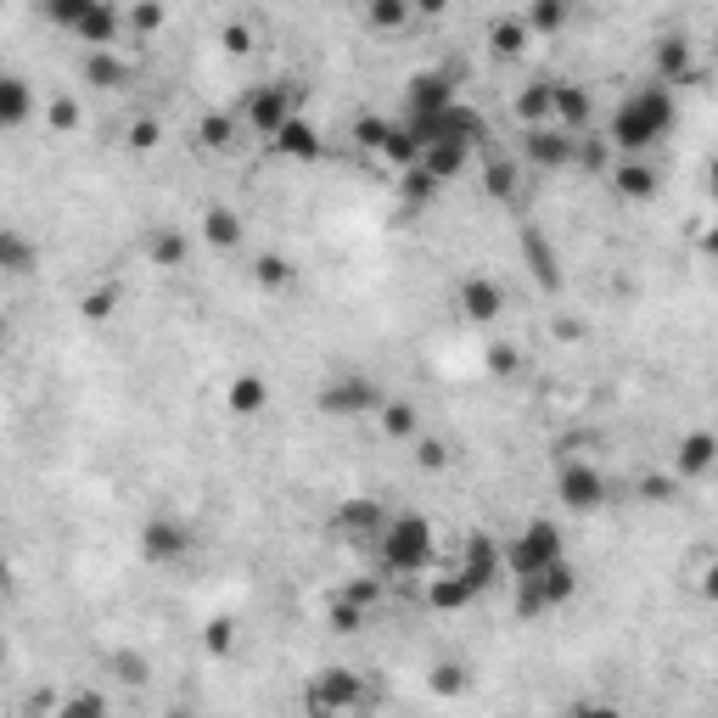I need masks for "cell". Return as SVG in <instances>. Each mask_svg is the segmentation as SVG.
<instances>
[{
  "instance_id": "obj_1",
  "label": "cell",
  "mask_w": 718,
  "mask_h": 718,
  "mask_svg": "<svg viewBox=\"0 0 718 718\" xmlns=\"http://www.w3.org/2000/svg\"><path fill=\"white\" fill-rule=\"evenodd\" d=\"M668 130H674V90L657 79V84L635 90V96H628V102L612 113V130H606V141H612L623 157H635V152L657 146Z\"/></svg>"
},
{
  "instance_id": "obj_2",
  "label": "cell",
  "mask_w": 718,
  "mask_h": 718,
  "mask_svg": "<svg viewBox=\"0 0 718 718\" xmlns=\"http://www.w3.org/2000/svg\"><path fill=\"white\" fill-rule=\"evenodd\" d=\"M382 562H388V573H404V578H416V573H427L432 567V522L427 516H388L382 522Z\"/></svg>"
},
{
  "instance_id": "obj_3",
  "label": "cell",
  "mask_w": 718,
  "mask_h": 718,
  "mask_svg": "<svg viewBox=\"0 0 718 718\" xmlns=\"http://www.w3.org/2000/svg\"><path fill=\"white\" fill-rule=\"evenodd\" d=\"M500 556H505V567H511L516 578H533V573H545L556 556H567V538H562L556 522H527V527L511 538V551H500Z\"/></svg>"
},
{
  "instance_id": "obj_4",
  "label": "cell",
  "mask_w": 718,
  "mask_h": 718,
  "mask_svg": "<svg viewBox=\"0 0 718 718\" xmlns=\"http://www.w3.org/2000/svg\"><path fill=\"white\" fill-rule=\"evenodd\" d=\"M315 404H320L326 416H337V421H342V416H366V410H377V404H382V388H377L371 377H359V371H342L337 382H326V388H320V399H315Z\"/></svg>"
},
{
  "instance_id": "obj_5",
  "label": "cell",
  "mask_w": 718,
  "mask_h": 718,
  "mask_svg": "<svg viewBox=\"0 0 718 718\" xmlns=\"http://www.w3.org/2000/svg\"><path fill=\"white\" fill-rule=\"evenodd\" d=\"M293 102H298L293 84H258L253 96H247V130L269 141V135H276V130L293 119Z\"/></svg>"
},
{
  "instance_id": "obj_6",
  "label": "cell",
  "mask_w": 718,
  "mask_h": 718,
  "mask_svg": "<svg viewBox=\"0 0 718 718\" xmlns=\"http://www.w3.org/2000/svg\"><path fill=\"white\" fill-rule=\"evenodd\" d=\"M522 157L533 168H567V163H578V135H567L556 124H533L522 135Z\"/></svg>"
},
{
  "instance_id": "obj_7",
  "label": "cell",
  "mask_w": 718,
  "mask_h": 718,
  "mask_svg": "<svg viewBox=\"0 0 718 718\" xmlns=\"http://www.w3.org/2000/svg\"><path fill=\"white\" fill-rule=\"evenodd\" d=\"M304 701H309L315 712H348V707L366 701V685H359V674H348V668H331V674H320V679L304 690Z\"/></svg>"
},
{
  "instance_id": "obj_8",
  "label": "cell",
  "mask_w": 718,
  "mask_h": 718,
  "mask_svg": "<svg viewBox=\"0 0 718 718\" xmlns=\"http://www.w3.org/2000/svg\"><path fill=\"white\" fill-rule=\"evenodd\" d=\"M556 494H562L567 511H601L606 505V478L595 466H584V461H567L562 478H556Z\"/></svg>"
},
{
  "instance_id": "obj_9",
  "label": "cell",
  "mask_w": 718,
  "mask_h": 718,
  "mask_svg": "<svg viewBox=\"0 0 718 718\" xmlns=\"http://www.w3.org/2000/svg\"><path fill=\"white\" fill-rule=\"evenodd\" d=\"M192 551V527L186 522H174V516H152L141 527V556L146 562H180Z\"/></svg>"
},
{
  "instance_id": "obj_10",
  "label": "cell",
  "mask_w": 718,
  "mask_h": 718,
  "mask_svg": "<svg viewBox=\"0 0 718 718\" xmlns=\"http://www.w3.org/2000/svg\"><path fill=\"white\" fill-rule=\"evenodd\" d=\"M269 141H276V152H281V157H293V163H320V157H326L320 130H315L309 119H298V113H293L276 135H269Z\"/></svg>"
},
{
  "instance_id": "obj_11",
  "label": "cell",
  "mask_w": 718,
  "mask_h": 718,
  "mask_svg": "<svg viewBox=\"0 0 718 718\" xmlns=\"http://www.w3.org/2000/svg\"><path fill=\"white\" fill-rule=\"evenodd\" d=\"M500 309H505V287H500L494 276H466V281H461V315H466L472 326H489Z\"/></svg>"
},
{
  "instance_id": "obj_12",
  "label": "cell",
  "mask_w": 718,
  "mask_h": 718,
  "mask_svg": "<svg viewBox=\"0 0 718 718\" xmlns=\"http://www.w3.org/2000/svg\"><path fill=\"white\" fill-rule=\"evenodd\" d=\"M466 157H472V141H461V135H438V141L421 146V168L438 180V186H443V180H455L466 168Z\"/></svg>"
},
{
  "instance_id": "obj_13",
  "label": "cell",
  "mask_w": 718,
  "mask_h": 718,
  "mask_svg": "<svg viewBox=\"0 0 718 718\" xmlns=\"http://www.w3.org/2000/svg\"><path fill=\"white\" fill-rule=\"evenodd\" d=\"M449 102H455V84H449V73H416L404 84V113H443Z\"/></svg>"
},
{
  "instance_id": "obj_14",
  "label": "cell",
  "mask_w": 718,
  "mask_h": 718,
  "mask_svg": "<svg viewBox=\"0 0 718 718\" xmlns=\"http://www.w3.org/2000/svg\"><path fill=\"white\" fill-rule=\"evenodd\" d=\"M500 567H505L500 545H494L489 533H472V538H466V556H461V573L472 578V589H478V595H483V589L500 578Z\"/></svg>"
},
{
  "instance_id": "obj_15",
  "label": "cell",
  "mask_w": 718,
  "mask_h": 718,
  "mask_svg": "<svg viewBox=\"0 0 718 718\" xmlns=\"http://www.w3.org/2000/svg\"><path fill=\"white\" fill-rule=\"evenodd\" d=\"M589 113H595L589 90H578V84H556V96H551V119H556V130L578 135V130H589Z\"/></svg>"
},
{
  "instance_id": "obj_16",
  "label": "cell",
  "mask_w": 718,
  "mask_h": 718,
  "mask_svg": "<svg viewBox=\"0 0 718 718\" xmlns=\"http://www.w3.org/2000/svg\"><path fill=\"white\" fill-rule=\"evenodd\" d=\"M225 410H230V416H242V421L264 416V410H269V382H264V377H253V371H242V377L225 388Z\"/></svg>"
},
{
  "instance_id": "obj_17",
  "label": "cell",
  "mask_w": 718,
  "mask_h": 718,
  "mask_svg": "<svg viewBox=\"0 0 718 718\" xmlns=\"http://www.w3.org/2000/svg\"><path fill=\"white\" fill-rule=\"evenodd\" d=\"M478 601V589H472V578L455 567V573H438L432 584H427V606L432 612H461V606H472Z\"/></svg>"
},
{
  "instance_id": "obj_18",
  "label": "cell",
  "mask_w": 718,
  "mask_h": 718,
  "mask_svg": "<svg viewBox=\"0 0 718 718\" xmlns=\"http://www.w3.org/2000/svg\"><path fill=\"white\" fill-rule=\"evenodd\" d=\"M34 119V90L18 73H0V130H18Z\"/></svg>"
},
{
  "instance_id": "obj_19",
  "label": "cell",
  "mask_w": 718,
  "mask_h": 718,
  "mask_svg": "<svg viewBox=\"0 0 718 718\" xmlns=\"http://www.w3.org/2000/svg\"><path fill=\"white\" fill-rule=\"evenodd\" d=\"M119 29H124V23H119V12H113V0H96V7H90V12L73 23V34H79L90 51L113 45V40H119Z\"/></svg>"
},
{
  "instance_id": "obj_20",
  "label": "cell",
  "mask_w": 718,
  "mask_h": 718,
  "mask_svg": "<svg viewBox=\"0 0 718 718\" xmlns=\"http://www.w3.org/2000/svg\"><path fill=\"white\" fill-rule=\"evenodd\" d=\"M34 264H40V247L23 230L0 225V276H34Z\"/></svg>"
},
{
  "instance_id": "obj_21",
  "label": "cell",
  "mask_w": 718,
  "mask_h": 718,
  "mask_svg": "<svg viewBox=\"0 0 718 718\" xmlns=\"http://www.w3.org/2000/svg\"><path fill=\"white\" fill-rule=\"evenodd\" d=\"M712 461H718V438H712V432H690V438L679 443V455H674V472H679V478H707Z\"/></svg>"
},
{
  "instance_id": "obj_22",
  "label": "cell",
  "mask_w": 718,
  "mask_h": 718,
  "mask_svg": "<svg viewBox=\"0 0 718 718\" xmlns=\"http://www.w3.org/2000/svg\"><path fill=\"white\" fill-rule=\"evenodd\" d=\"M612 186H617V197L646 203V197H657V168L640 163V157H623V163L612 168Z\"/></svg>"
},
{
  "instance_id": "obj_23",
  "label": "cell",
  "mask_w": 718,
  "mask_h": 718,
  "mask_svg": "<svg viewBox=\"0 0 718 718\" xmlns=\"http://www.w3.org/2000/svg\"><path fill=\"white\" fill-rule=\"evenodd\" d=\"M382 522H388V511H382L377 500H348V505L337 511V527H342V533H353V538H377V533H382Z\"/></svg>"
},
{
  "instance_id": "obj_24",
  "label": "cell",
  "mask_w": 718,
  "mask_h": 718,
  "mask_svg": "<svg viewBox=\"0 0 718 718\" xmlns=\"http://www.w3.org/2000/svg\"><path fill=\"white\" fill-rule=\"evenodd\" d=\"M533 578H538V589H545V601H551V606H567V601L578 595V567H573L567 556H556L545 573H533Z\"/></svg>"
},
{
  "instance_id": "obj_25",
  "label": "cell",
  "mask_w": 718,
  "mask_h": 718,
  "mask_svg": "<svg viewBox=\"0 0 718 718\" xmlns=\"http://www.w3.org/2000/svg\"><path fill=\"white\" fill-rule=\"evenodd\" d=\"M79 73H84V84H90V90H119V84L130 79V68H124V62H119L107 45H102V51H90Z\"/></svg>"
},
{
  "instance_id": "obj_26",
  "label": "cell",
  "mask_w": 718,
  "mask_h": 718,
  "mask_svg": "<svg viewBox=\"0 0 718 718\" xmlns=\"http://www.w3.org/2000/svg\"><path fill=\"white\" fill-rule=\"evenodd\" d=\"M203 242L219 247V253L242 247V214H236V208H208V214H203Z\"/></svg>"
},
{
  "instance_id": "obj_27",
  "label": "cell",
  "mask_w": 718,
  "mask_h": 718,
  "mask_svg": "<svg viewBox=\"0 0 718 718\" xmlns=\"http://www.w3.org/2000/svg\"><path fill=\"white\" fill-rule=\"evenodd\" d=\"M522 258H527V269H533V276L545 281L551 293L562 287V269H556V253H551V242L538 236V230H527V236H522Z\"/></svg>"
},
{
  "instance_id": "obj_28",
  "label": "cell",
  "mask_w": 718,
  "mask_h": 718,
  "mask_svg": "<svg viewBox=\"0 0 718 718\" xmlns=\"http://www.w3.org/2000/svg\"><path fill=\"white\" fill-rule=\"evenodd\" d=\"M527 40H533V34H527L522 18H500V23H489V51L505 57V62H516V57L527 51Z\"/></svg>"
},
{
  "instance_id": "obj_29",
  "label": "cell",
  "mask_w": 718,
  "mask_h": 718,
  "mask_svg": "<svg viewBox=\"0 0 718 718\" xmlns=\"http://www.w3.org/2000/svg\"><path fill=\"white\" fill-rule=\"evenodd\" d=\"M657 73H663V84H668V90H679V84L696 73L690 45H685V40H663V45H657Z\"/></svg>"
},
{
  "instance_id": "obj_30",
  "label": "cell",
  "mask_w": 718,
  "mask_h": 718,
  "mask_svg": "<svg viewBox=\"0 0 718 718\" xmlns=\"http://www.w3.org/2000/svg\"><path fill=\"white\" fill-rule=\"evenodd\" d=\"M551 96H556V84L551 79H533L522 96H516V119L533 130V124H551Z\"/></svg>"
},
{
  "instance_id": "obj_31",
  "label": "cell",
  "mask_w": 718,
  "mask_h": 718,
  "mask_svg": "<svg viewBox=\"0 0 718 718\" xmlns=\"http://www.w3.org/2000/svg\"><path fill=\"white\" fill-rule=\"evenodd\" d=\"M146 258L157 264V269H180L192 258V242L180 236V230H152V242H146Z\"/></svg>"
},
{
  "instance_id": "obj_32",
  "label": "cell",
  "mask_w": 718,
  "mask_h": 718,
  "mask_svg": "<svg viewBox=\"0 0 718 718\" xmlns=\"http://www.w3.org/2000/svg\"><path fill=\"white\" fill-rule=\"evenodd\" d=\"M253 281H258L264 293H287V287L298 281V269H293V258H281V253H264V258L253 264Z\"/></svg>"
},
{
  "instance_id": "obj_33",
  "label": "cell",
  "mask_w": 718,
  "mask_h": 718,
  "mask_svg": "<svg viewBox=\"0 0 718 718\" xmlns=\"http://www.w3.org/2000/svg\"><path fill=\"white\" fill-rule=\"evenodd\" d=\"M382 163H393V168H410V163H421V141L404 130V124H388V135H382Z\"/></svg>"
},
{
  "instance_id": "obj_34",
  "label": "cell",
  "mask_w": 718,
  "mask_h": 718,
  "mask_svg": "<svg viewBox=\"0 0 718 718\" xmlns=\"http://www.w3.org/2000/svg\"><path fill=\"white\" fill-rule=\"evenodd\" d=\"M377 410H382V432H388V438L410 443V438L421 432V416H416V404H404V399H382Z\"/></svg>"
},
{
  "instance_id": "obj_35",
  "label": "cell",
  "mask_w": 718,
  "mask_h": 718,
  "mask_svg": "<svg viewBox=\"0 0 718 718\" xmlns=\"http://www.w3.org/2000/svg\"><path fill=\"white\" fill-rule=\"evenodd\" d=\"M230 141H236V119L230 113H203L197 119V146L203 152H225Z\"/></svg>"
},
{
  "instance_id": "obj_36",
  "label": "cell",
  "mask_w": 718,
  "mask_h": 718,
  "mask_svg": "<svg viewBox=\"0 0 718 718\" xmlns=\"http://www.w3.org/2000/svg\"><path fill=\"white\" fill-rule=\"evenodd\" d=\"M366 18H371V29L393 34V29H404L416 12H410V0H366Z\"/></svg>"
},
{
  "instance_id": "obj_37",
  "label": "cell",
  "mask_w": 718,
  "mask_h": 718,
  "mask_svg": "<svg viewBox=\"0 0 718 718\" xmlns=\"http://www.w3.org/2000/svg\"><path fill=\"white\" fill-rule=\"evenodd\" d=\"M483 192H489L494 203H511V197H516V163H511V157H494V163L483 168Z\"/></svg>"
},
{
  "instance_id": "obj_38",
  "label": "cell",
  "mask_w": 718,
  "mask_h": 718,
  "mask_svg": "<svg viewBox=\"0 0 718 718\" xmlns=\"http://www.w3.org/2000/svg\"><path fill=\"white\" fill-rule=\"evenodd\" d=\"M567 12H573V7H556V0H533L522 23H527V34H556V29L567 23Z\"/></svg>"
},
{
  "instance_id": "obj_39",
  "label": "cell",
  "mask_w": 718,
  "mask_h": 718,
  "mask_svg": "<svg viewBox=\"0 0 718 718\" xmlns=\"http://www.w3.org/2000/svg\"><path fill=\"white\" fill-rule=\"evenodd\" d=\"M399 174H404V180H399V186H404V203H416V208H421V203H432V197H438V180H432L421 163H410V168H399Z\"/></svg>"
},
{
  "instance_id": "obj_40",
  "label": "cell",
  "mask_w": 718,
  "mask_h": 718,
  "mask_svg": "<svg viewBox=\"0 0 718 718\" xmlns=\"http://www.w3.org/2000/svg\"><path fill=\"white\" fill-rule=\"evenodd\" d=\"M119 298H124V287H96V293L79 298V315H84V320H113Z\"/></svg>"
},
{
  "instance_id": "obj_41",
  "label": "cell",
  "mask_w": 718,
  "mask_h": 718,
  "mask_svg": "<svg viewBox=\"0 0 718 718\" xmlns=\"http://www.w3.org/2000/svg\"><path fill=\"white\" fill-rule=\"evenodd\" d=\"M45 130L51 135H73L79 130V102L73 96H51L45 102Z\"/></svg>"
},
{
  "instance_id": "obj_42",
  "label": "cell",
  "mask_w": 718,
  "mask_h": 718,
  "mask_svg": "<svg viewBox=\"0 0 718 718\" xmlns=\"http://www.w3.org/2000/svg\"><path fill=\"white\" fill-rule=\"evenodd\" d=\"M203 646H208V657H230V652H236V623H230V617H208Z\"/></svg>"
},
{
  "instance_id": "obj_43",
  "label": "cell",
  "mask_w": 718,
  "mask_h": 718,
  "mask_svg": "<svg viewBox=\"0 0 718 718\" xmlns=\"http://www.w3.org/2000/svg\"><path fill=\"white\" fill-rule=\"evenodd\" d=\"M90 7H96V0H40V12H45L57 29H73V23H79Z\"/></svg>"
},
{
  "instance_id": "obj_44",
  "label": "cell",
  "mask_w": 718,
  "mask_h": 718,
  "mask_svg": "<svg viewBox=\"0 0 718 718\" xmlns=\"http://www.w3.org/2000/svg\"><path fill=\"white\" fill-rule=\"evenodd\" d=\"M416 466H421V472H449V443L416 432Z\"/></svg>"
},
{
  "instance_id": "obj_45",
  "label": "cell",
  "mask_w": 718,
  "mask_h": 718,
  "mask_svg": "<svg viewBox=\"0 0 718 718\" xmlns=\"http://www.w3.org/2000/svg\"><path fill=\"white\" fill-rule=\"evenodd\" d=\"M551 601L545 589H538V578H516V617H545Z\"/></svg>"
},
{
  "instance_id": "obj_46",
  "label": "cell",
  "mask_w": 718,
  "mask_h": 718,
  "mask_svg": "<svg viewBox=\"0 0 718 718\" xmlns=\"http://www.w3.org/2000/svg\"><path fill=\"white\" fill-rule=\"evenodd\" d=\"M331 628L337 635H359V628H366V606H353V601H331Z\"/></svg>"
},
{
  "instance_id": "obj_47",
  "label": "cell",
  "mask_w": 718,
  "mask_h": 718,
  "mask_svg": "<svg viewBox=\"0 0 718 718\" xmlns=\"http://www.w3.org/2000/svg\"><path fill=\"white\" fill-rule=\"evenodd\" d=\"M337 595H342V601H353V606H366V612H371V606L382 601V584H377V578H348V584H342Z\"/></svg>"
},
{
  "instance_id": "obj_48",
  "label": "cell",
  "mask_w": 718,
  "mask_h": 718,
  "mask_svg": "<svg viewBox=\"0 0 718 718\" xmlns=\"http://www.w3.org/2000/svg\"><path fill=\"white\" fill-rule=\"evenodd\" d=\"M130 29L135 34H157L163 29V7H157V0H135V7H130Z\"/></svg>"
},
{
  "instance_id": "obj_49",
  "label": "cell",
  "mask_w": 718,
  "mask_h": 718,
  "mask_svg": "<svg viewBox=\"0 0 718 718\" xmlns=\"http://www.w3.org/2000/svg\"><path fill=\"white\" fill-rule=\"evenodd\" d=\"M489 371H494V377H516V371H522V353H516L511 342H494V348H489Z\"/></svg>"
},
{
  "instance_id": "obj_50",
  "label": "cell",
  "mask_w": 718,
  "mask_h": 718,
  "mask_svg": "<svg viewBox=\"0 0 718 718\" xmlns=\"http://www.w3.org/2000/svg\"><path fill=\"white\" fill-rule=\"evenodd\" d=\"M219 45H225L230 57H253V29H247V23H225V29H219Z\"/></svg>"
},
{
  "instance_id": "obj_51",
  "label": "cell",
  "mask_w": 718,
  "mask_h": 718,
  "mask_svg": "<svg viewBox=\"0 0 718 718\" xmlns=\"http://www.w3.org/2000/svg\"><path fill=\"white\" fill-rule=\"evenodd\" d=\"M432 690H438V696H461V690H466V668H455V663H443V668L432 674Z\"/></svg>"
},
{
  "instance_id": "obj_52",
  "label": "cell",
  "mask_w": 718,
  "mask_h": 718,
  "mask_svg": "<svg viewBox=\"0 0 718 718\" xmlns=\"http://www.w3.org/2000/svg\"><path fill=\"white\" fill-rule=\"evenodd\" d=\"M382 135H388V119H359V124H353V141L371 146V152L382 146Z\"/></svg>"
},
{
  "instance_id": "obj_53",
  "label": "cell",
  "mask_w": 718,
  "mask_h": 718,
  "mask_svg": "<svg viewBox=\"0 0 718 718\" xmlns=\"http://www.w3.org/2000/svg\"><path fill=\"white\" fill-rule=\"evenodd\" d=\"M163 141V130H157V119H135L130 124V146H141V152H152Z\"/></svg>"
},
{
  "instance_id": "obj_54",
  "label": "cell",
  "mask_w": 718,
  "mask_h": 718,
  "mask_svg": "<svg viewBox=\"0 0 718 718\" xmlns=\"http://www.w3.org/2000/svg\"><path fill=\"white\" fill-rule=\"evenodd\" d=\"M107 707V696H96V690H84V696H68L57 712H102Z\"/></svg>"
},
{
  "instance_id": "obj_55",
  "label": "cell",
  "mask_w": 718,
  "mask_h": 718,
  "mask_svg": "<svg viewBox=\"0 0 718 718\" xmlns=\"http://www.w3.org/2000/svg\"><path fill=\"white\" fill-rule=\"evenodd\" d=\"M668 494H674V483H668V478H646V500H652V505H663Z\"/></svg>"
},
{
  "instance_id": "obj_56",
  "label": "cell",
  "mask_w": 718,
  "mask_h": 718,
  "mask_svg": "<svg viewBox=\"0 0 718 718\" xmlns=\"http://www.w3.org/2000/svg\"><path fill=\"white\" fill-rule=\"evenodd\" d=\"M410 12H421V18H443V12H449V0H410Z\"/></svg>"
},
{
  "instance_id": "obj_57",
  "label": "cell",
  "mask_w": 718,
  "mask_h": 718,
  "mask_svg": "<svg viewBox=\"0 0 718 718\" xmlns=\"http://www.w3.org/2000/svg\"><path fill=\"white\" fill-rule=\"evenodd\" d=\"M0 589H12V562H7V551H0Z\"/></svg>"
},
{
  "instance_id": "obj_58",
  "label": "cell",
  "mask_w": 718,
  "mask_h": 718,
  "mask_svg": "<svg viewBox=\"0 0 718 718\" xmlns=\"http://www.w3.org/2000/svg\"><path fill=\"white\" fill-rule=\"evenodd\" d=\"M0 342H7V315H0Z\"/></svg>"
},
{
  "instance_id": "obj_59",
  "label": "cell",
  "mask_w": 718,
  "mask_h": 718,
  "mask_svg": "<svg viewBox=\"0 0 718 718\" xmlns=\"http://www.w3.org/2000/svg\"><path fill=\"white\" fill-rule=\"evenodd\" d=\"M556 7H573V0H556Z\"/></svg>"
}]
</instances>
